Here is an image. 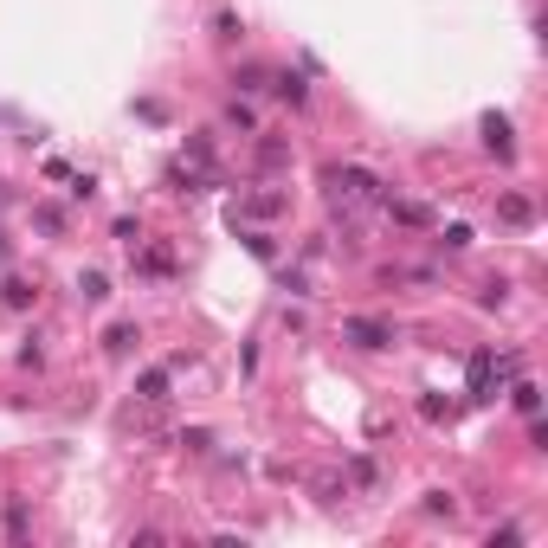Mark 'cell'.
<instances>
[{
  "label": "cell",
  "instance_id": "6da1fadb",
  "mask_svg": "<svg viewBox=\"0 0 548 548\" xmlns=\"http://www.w3.org/2000/svg\"><path fill=\"white\" fill-rule=\"evenodd\" d=\"M323 181H329V194H336V200H380V181L368 168H329Z\"/></svg>",
  "mask_w": 548,
  "mask_h": 548
},
{
  "label": "cell",
  "instance_id": "ba28073f",
  "mask_svg": "<svg viewBox=\"0 0 548 548\" xmlns=\"http://www.w3.org/2000/svg\"><path fill=\"white\" fill-rule=\"evenodd\" d=\"M380 200H388V194H380ZM388 213H394V219H406V226H432V213H426L420 200H388Z\"/></svg>",
  "mask_w": 548,
  "mask_h": 548
},
{
  "label": "cell",
  "instance_id": "4fadbf2b",
  "mask_svg": "<svg viewBox=\"0 0 548 548\" xmlns=\"http://www.w3.org/2000/svg\"><path fill=\"white\" fill-rule=\"evenodd\" d=\"M420 413H426V420H452V400H438V394H426V400H420Z\"/></svg>",
  "mask_w": 548,
  "mask_h": 548
},
{
  "label": "cell",
  "instance_id": "9a60e30c",
  "mask_svg": "<svg viewBox=\"0 0 548 548\" xmlns=\"http://www.w3.org/2000/svg\"><path fill=\"white\" fill-rule=\"evenodd\" d=\"M213 33L219 39H239V13H213Z\"/></svg>",
  "mask_w": 548,
  "mask_h": 548
},
{
  "label": "cell",
  "instance_id": "52a82bcc",
  "mask_svg": "<svg viewBox=\"0 0 548 548\" xmlns=\"http://www.w3.org/2000/svg\"><path fill=\"white\" fill-rule=\"evenodd\" d=\"M78 297H85V304H103V297H110V278H103V271H78Z\"/></svg>",
  "mask_w": 548,
  "mask_h": 548
},
{
  "label": "cell",
  "instance_id": "30bf717a",
  "mask_svg": "<svg viewBox=\"0 0 548 548\" xmlns=\"http://www.w3.org/2000/svg\"><path fill=\"white\" fill-rule=\"evenodd\" d=\"M278 97H284V103H310V85H304L297 71H284V78H278Z\"/></svg>",
  "mask_w": 548,
  "mask_h": 548
},
{
  "label": "cell",
  "instance_id": "2e32d148",
  "mask_svg": "<svg viewBox=\"0 0 548 548\" xmlns=\"http://www.w3.org/2000/svg\"><path fill=\"white\" fill-rule=\"evenodd\" d=\"M503 297H510V284H503V278H490V284H484V310H497Z\"/></svg>",
  "mask_w": 548,
  "mask_h": 548
},
{
  "label": "cell",
  "instance_id": "8fae6325",
  "mask_svg": "<svg viewBox=\"0 0 548 548\" xmlns=\"http://www.w3.org/2000/svg\"><path fill=\"white\" fill-rule=\"evenodd\" d=\"M226 123H233V129H245V135H258V117H252L245 103H226Z\"/></svg>",
  "mask_w": 548,
  "mask_h": 548
},
{
  "label": "cell",
  "instance_id": "5b68a950",
  "mask_svg": "<svg viewBox=\"0 0 548 548\" xmlns=\"http://www.w3.org/2000/svg\"><path fill=\"white\" fill-rule=\"evenodd\" d=\"M510 400H516V413H523V420H536V413H542V388H536V380H516Z\"/></svg>",
  "mask_w": 548,
  "mask_h": 548
},
{
  "label": "cell",
  "instance_id": "7c38bea8",
  "mask_svg": "<svg viewBox=\"0 0 548 548\" xmlns=\"http://www.w3.org/2000/svg\"><path fill=\"white\" fill-rule=\"evenodd\" d=\"M0 304H7V310H26V304H33V290H26L20 278H7V297H0Z\"/></svg>",
  "mask_w": 548,
  "mask_h": 548
},
{
  "label": "cell",
  "instance_id": "ac0fdd59",
  "mask_svg": "<svg viewBox=\"0 0 548 548\" xmlns=\"http://www.w3.org/2000/svg\"><path fill=\"white\" fill-rule=\"evenodd\" d=\"M471 245V226H446V252H464Z\"/></svg>",
  "mask_w": 548,
  "mask_h": 548
},
{
  "label": "cell",
  "instance_id": "3957f363",
  "mask_svg": "<svg viewBox=\"0 0 548 548\" xmlns=\"http://www.w3.org/2000/svg\"><path fill=\"white\" fill-rule=\"evenodd\" d=\"M484 149L497 155V161H516V135H510V117H497V110L484 117Z\"/></svg>",
  "mask_w": 548,
  "mask_h": 548
},
{
  "label": "cell",
  "instance_id": "277c9868",
  "mask_svg": "<svg viewBox=\"0 0 548 548\" xmlns=\"http://www.w3.org/2000/svg\"><path fill=\"white\" fill-rule=\"evenodd\" d=\"M497 219H503V226H529V219H536L529 194H503V200H497Z\"/></svg>",
  "mask_w": 548,
  "mask_h": 548
},
{
  "label": "cell",
  "instance_id": "e0dca14e",
  "mask_svg": "<svg viewBox=\"0 0 548 548\" xmlns=\"http://www.w3.org/2000/svg\"><path fill=\"white\" fill-rule=\"evenodd\" d=\"M258 161L265 168H284V143H258Z\"/></svg>",
  "mask_w": 548,
  "mask_h": 548
},
{
  "label": "cell",
  "instance_id": "7a4b0ae2",
  "mask_svg": "<svg viewBox=\"0 0 548 548\" xmlns=\"http://www.w3.org/2000/svg\"><path fill=\"white\" fill-rule=\"evenodd\" d=\"M342 342H355V348H394V323H380V316H348L342 323Z\"/></svg>",
  "mask_w": 548,
  "mask_h": 548
},
{
  "label": "cell",
  "instance_id": "8992f818",
  "mask_svg": "<svg viewBox=\"0 0 548 548\" xmlns=\"http://www.w3.org/2000/svg\"><path fill=\"white\" fill-rule=\"evenodd\" d=\"M135 348V323H110L103 329V355H129Z\"/></svg>",
  "mask_w": 548,
  "mask_h": 548
},
{
  "label": "cell",
  "instance_id": "9c48e42d",
  "mask_svg": "<svg viewBox=\"0 0 548 548\" xmlns=\"http://www.w3.org/2000/svg\"><path fill=\"white\" fill-rule=\"evenodd\" d=\"M135 394H143V400H168V368H149L143 380H135Z\"/></svg>",
  "mask_w": 548,
  "mask_h": 548
},
{
  "label": "cell",
  "instance_id": "5bb4252c",
  "mask_svg": "<svg viewBox=\"0 0 548 548\" xmlns=\"http://www.w3.org/2000/svg\"><path fill=\"white\" fill-rule=\"evenodd\" d=\"M452 510H458V503L446 497V490H426V516H452Z\"/></svg>",
  "mask_w": 548,
  "mask_h": 548
}]
</instances>
